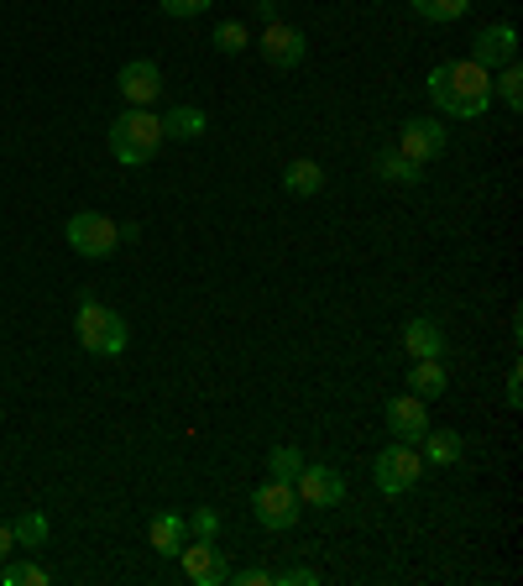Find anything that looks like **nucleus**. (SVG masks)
I'll return each instance as SVG.
<instances>
[{
  "label": "nucleus",
  "mask_w": 523,
  "mask_h": 586,
  "mask_svg": "<svg viewBox=\"0 0 523 586\" xmlns=\"http://www.w3.org/2000/svg\"><path fill=\"white\" fill-rule=\"evenodd\" d=\"M429 100L445 116H461V121H477L487 105H492V74L471 58H450L440 68H429Z\"/></svg>",
  "instance_id": "1"
},
{
  "label": "nucleus",
  "mask_w": 523,
  "mask_h": 586,
  "mask_svg": "<svg viewBox=\"0 0 523 586\" xmlns=\"http://www.w3.org/2000/svg\"><path fill=\"white\" fill-rule=\"evenodd\" d=\"M158 147H162V121L147 105H131L126 116H116V126H110V152H116V162L147 168V162L158 158Z\"/></svg>",
  "instance_id": "2"
},
{
  "label": "nucleus",
  "mask_w": 523,
  "mask_h": 586,
  "mask_svg": "<svg viewBox=\"0 0 523 586\" xmlns=\"http://www.w3.org/2000/svg\"><path fill=\"white\" fill-rule=\"evenodd\" d=\"M74 335H79V345L84 351H95V356H121L126 341H131V335H126V320L105 299H95V294H84L79 299Z\"/></svg>",
  "instance_id": "3"
},
{
  "label": "nucleus",
  "mask_w": 523,
  "mask_h": 586,
  "mask_svg": "<svg viewBox=\"0 0 523 586\" xmlns=\"http://www.w3.org/2000/svg\"><path fill=\"white\" fill-rule=\"evenodd\" d=\"M424 477V456H419V445H408V440H393L372 461V482H377V492H387V498H403V492H414Z\"/></svg>",
  "instance_id": "4"
},
{
  "label": "nucleus",
  "mask_w": 523,
  "mask_h": 586,
  "mask_svg": "<svg viewBox=\"0 0 523 586\" xmlns=\"http://www.w3.org/2000/svg\"><path fill=\"white\" fill-rule=\"evenodd\" d=\"M63 236H68V246H74L79 257L100 263V257H110V252L121 246V225L110 221V215H100V210H79L74 221L63 225Z\"/></svg>",
  "instance_id": "5"
},
{
  "label": "nucleus",
  "mask_w": 523,
  "mask_h": 586,
  "mask_svg": "<svg viewBox=\"0 0 523 586\" xmlns=\"http://www.w3.org/2000/svg\"><path fill=\"white\" fill-rule=\"evenodd\" d=\"M299 492H293V482H278V477H267V482L252 492V519H257L262 529H273V534H282V529L299 524Z\"/></svg>",
  "instance_id": "6"
},
{
  "label": "nucleus",
  "mask_w": 523,
  "mask_h": 586,
  "mask_svg": "<svg viewBox=\"0 0 523 586\" xmlns=\"http://www.w3.org/2000/svg\"><path fill=\"white\" fill-rule=\"evenodd\" d=\"M445 142H450V126L435 121V116H408V121H403V131H398V152L408 162H419V168L440 158Z\"/></svg>",
  "instance_id": "7"
},
{
  "label": "nucleus",
  "mask_w": 523,
  "mask_h": 586,
  "mask_svg": "<svg viewBox=\"0 0 523 586\" xmlns=\"http://www.w3.org/2000/svg\"><path fill=\"white\" fill-rule=\"evenodd\" d=\"M293 492H299L303 508H341L345 503V477L335 466L303 461V471L293 477Z\"/></svg>",
  "instance_id": "8"
},
{
  "label": "nucleus",
  "mask_w": 523,
  "mask_h": 586,
  "mask_svg": "<svg viewBox=\"0 0 523 586\" xmlns=\"http://www.w3.org/2000/svg\"><path fill=\"white\" fill-rule=\"evenodd\" d=\"M519 58V26L513 21H487L482 32L471 38V63H482L487 74Z\"/></svg>",
  "instance_id": "9"
},
{
  "label": "nucleus",
  "mask_w": 523,
  "mask_h": 586,
  "mask_svg": "<svg viewBox=\"0 0 523 586\" xmlns=\"http://www.w3.org/2000/svg\"><path fill=\"white\" fill-rule=\"evenodd\" d=\"M179 566L189 582H200V586H221L225 576H231V566H225V555L215 540H183Z\"/></svg>",
  "instance_id": "10"
},
{
  "label": "nucleus",
  "mask_w": 523,
  "mask_h": 586,
  "mask_svg": "<svg viewBox=\"0 0 523 586\" xmlns=\"http://www.w3.org/2000/svg\"><path fill=\"white\" fill-rule=\"evenodd\" d=\"M257 47L273 68H299L303 53H309V38H303L299 26H288V21H267V32H262Z\"/></svg>",
  "instance_id": "11"
},
{
  "label": "nucleus",
  "mask_w": 523,
  "mask_h": 586,
  "mask_svg": "<svg viewBox=\"0 0 523 586\" xmlns=\"http://www.w3.org/2000/svg\"><path fill=\"white\" fill-rule=\"evenodd\" d=\"M383 419H387V429H393V440L419 445L424 429H429V408H424V398H414V393H393L383 408Z\"/></svg>",
  "instance_id": "12"
},
{
  "label": "nucleus",
  "mask_w": 523,
  "mask_h": 586,
  "mask_svg": "<svg viewBox=\"0 0 523 586\" xmlns=\"http://www.w3.org/2000/svg\"><path fill=\"white\" fill-rule=\"evenodd\" d=\"M116 89L126 95V105H152L162 95V68L152 58L121 63V74H116Z\"/></svg>",
  "instance_id": "13"
},
{
  "label": "nucleus",
  "mask_w": 523,
  "mask_h": 586,
  "mask_svg": "<svg viewBox=\"0 0 523 586\" xmlns=\"http://www.w3.org/2000/svg\"><path fill=\"white\" fill-rule=\"evenodd\" d=\"M403 351L414 356V362H445V330L440 320H408L403 324Z\"/></svg>",
  "instance_id": "14"
},
{
  "label": "nucleus",
  "mask_w": 523,
  "mask_h": 586,
  "mask_svg": "<svg viewBox=\"0 0 523 586\" xmlns=\"http://www.w3.org/2000/svg\"><path fill=\"white\" fill-rule=\"evenodd\" d=\"M158 121H162V142H194V137H204L210 116H204L200 105H173Z\"/></svg>",
  "instance_id": "15"
},
{
  "label": "nucleus",
  "mask_w": 523,
  "mask_h": 586,
  "mask_svg": "<svg viewBox=\"0 0 523 586\" xmlns=\"http://www.w3.org/2000/svg\"><path fill=\"white\" fill-rule=\"evenodd\" d=\"M147 540H152V550H158V555L179 561L183 540H189V519H183V513H158V519H152V529H147Z\"/></svg>",
  "instance_id": "16"
},
{
  "label": "nucleus",
  "mask_w": 523,
  "mask_h": 586,
  "mask_svg": "<svg viewBox=\"0 0 523 586\" xmlns=\"http://www.w3.org/2000/svg\"><path fill=\"white\" fill-rule=\"evenodd\" d=\"M419 456H424V466H456L461 461V435H456V429L429 425L424 429V440H419Z\"/></svg>",
  "instance_id": "17"
},
{
  "label": "nucleus",
  "mask_w": 523,
  "mask_h": 586,
  "mask_svg": "<svg viewBox=\"0 0 523 586\" xmlns=\"http://www.w3.org/2000/svg\"><path fill=\"white\" fill-rule=\"evenodd\" d=\"M445 387H450V372H445L440 356H435V362H414V366H408V393H414V398L429 404V398H440Z\"/></svg>",
  "instance_id": "18"
},
{
  "label": "nucleus",
  "mask_w": 523,
  "mask_h": 586,
  "mask_svg": "<svg viewBox=\"0 0 523 586\" xmlns=\"http://www.w3.org/2000/svg\"><path fill=\"white\" fill-rule=\"evenodd\" d=\"M282 189L288 194H299V200H309V194H320L324 189V168L309 158H293L288 168H282Z\"/></svg>",
  "instance_id": "19"
},
{
  "label": "nucleus",
  "mask_w": 523,
  "mask_h": 586,
  "mask_svg": "<svg viewBox=\"0 0 523 586\" xmlns=\"http://www.w3.org/2000/svg\"><path fill=\"white\" fill-rule=\"evenodd\" d=\"M372 173H377V179H387V183H424V168L403 158L398 147H383V152L372 158Z\"/></svg>",
  "instance_id": "20"
},
{
  "label": "nucleus",
  "mask_w": 523,
  "mask_h": 586,
  "mask_svg": "<svg viewBox=\"0 0 523 586\" xmlns=\"http://www.w3.org/2000/svg\"><path fill=\"white\" fill-rule=\"evenodd\" d=\"M53 582V571L38 566V561H0V586H47Z\"/></svg>",
  "instance_id": "21"
},
{
  "label": "nucleus",
  "mask_w": 523,
  "mask_h": 586,
  "mask_svg": "<svg viewBox=\"0 0 523 586\" xmlns=\"http://www.w3.org/2000/svg\"><path fill=\"white\" fill-rule=\"evenodd\" d=\"M419 21H461L471 11V0H408Z\"/></svg>",
  "instance_id": "22"
},
{
  "label": "nucleus",
  "mask_w": 523,
  "mask_h": 586,
  "mask_svg": "<svg viewBox=\"0 0 523 586\" xmlns=\"http://www.w3.org/2000/svg\"><path fill=\"white\" fill-rule=\"evenodd\" d=\"M498 95H503V105L513 110V116L523 110V68H519V58L498 68Z\"/></svg>",
  "instance_id": "23"
},
{
  "label": "nucleus",
  "mask_w": 523,
  "mask_h": 586,
  "mask_svg": "<svg viewBox=\"0 0 523 586\" xmlns=\"http://www.w3.org/2000/svg\"><path fill=\"white\" fill-rule=\"evenodd\" d=\"M267 471L278 477V482H293L303 471V456L293 450V445H273V456H267Z\"/></svg>",
  "instance_id": "24"
},
{
  "label": "nucleus",
  "mask_w": 523,
  "mask_h": 586,
  "mask_svg": "<svg viewBox=\"0 0 523 586\" xmlns=\"http://www.w3.org/2000/svg\"><path fill=\"white\" fill-rule=\"evenodd\" d=\"M11 534H17V545H47V519L42 513H21V519H11Z\"/></svg>",
  "instance_id": "25"
},
{
  "label": "nucleus",
  "mask_w": 523,
  "mask_h": 586,
  "mask_svg": "<svg viewBox=\"0 0 523 586\" xmlns=\"http://www.w3.org/2000/svg\"><path fill=\"white\" fill-rule=\"evenodd\" d=\"M210 42L221 47L225 58H236V53H242V47H246L252 38H246V26H242V21H221V26H215V38H210Z\"/></svg>",
  "instance_id": "26"
},
{
  "label": "nucleus",
  "mask_w": 523,
  "mask_h": 586,
  "mask_svg": "<svg viewBox=\"0 0 523 586\" xmlns=\"http://www.w3.org/2000/svg\"><path fill=\"white\" fill-rule=\"evenodd\" d=\"M189 534H194V540H215V534H221V513H215V508H194V513H189Z\"/></svg>",
  "instance_id": "27"
},
{
  "label": "nucleus",
  "mask_w": 523,
  "mask_h": 586,
  "mask_svg": "<svg viewBox=\"0 0 523 586\" xmlns=\"http://www.w3.org/2000/svg\"><path fill=\"white\" fill-rule=\"evenodd\" d=\"M215 0H158V11L162 17H173V21H189V17H204Z\"/></svg>",
  "instance_id": "28"
},
{
  "label": "nucleus",
  "mask_w": 523,
  "mask_h": 586,
  "mask_svg": "<svg viewBox=\"0 0 523 586\" xmlns=\"http://www.w3.org/2000/svg\"><path fill=\"white\" fill-rule=\"evenodd\" d=\"M273 586H320V576H314L309 566H288V571L273 576Z\"/></svg>",
  "instance_id": "29"
},
{
  "label": "nucleus",
  "mask_w": 523,
  "mask_h": 586,
  "mask_svg": "<svg viewBox=\"0 0 523 586\" xmlns=\"http://www.w3.org/2000/svg\"><path fill=\"white\" fill-rule=\"evenodd\" d=\"M236 586H273V571H267V566H246L242 576H236Z\"/></svg>",
  "instance_id": "30"
},
{
  "label": "nucleus",
  "mask_w": 523,
  "mask_h": 586,
  "mask_svg": "<svg viewBox=\"0 0 523 586\" xmlns=\"http://www.w3.org/2000/svg\"><path fill=\"white\" fill-rule=\"evenodd\" d=\"M11 550H17V534H11V524H0V561H6Z\"/></svg>",
  "instance_id": "31"
},
{
  "label": "nucleus",
  "mask_w": 523,
  "mask_h": 586,
  "mask_svg": "<svg viewBox=\"0 0 523 586\" xmlns=\"http://www.w3.org/2000/svg\"><path fill=\"white\" fill-rule=\"evenodd\" d=\"M523 404V387H519V372L508 377V408H519Z\"/></svg>",
  "instance_id": "32"
},
{
  "label": "nucleus",
  "mask_w": 523,
  "mask_h": 586,
  "mask_svg": "<svg viewBox=\"0 0 523 586\" xmlns=\"http://www.w3.org/2000/svg\"><path fill=\"white\" fill-rule=\"evenodd\" d=\"M257 17L262 21H278V0H257Z\"/></svg>",
  "instance_id": "33"
}]
</instances>
